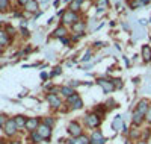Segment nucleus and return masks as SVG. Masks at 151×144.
<instances>
[{"instance_id": "obj_1", "label": "nucleus", "mask_w": 151, "mask_h": 144, "mask_svg": "<svg viewBox=\"0 0 151 144\" xmlns=\"http://www.w3.org/2000/svg\"><path fill=\"white\" fill-rule=\"evenodd\" d=\"M148 109H150V103H148L147 99H142V100L137 102L136 109H134V112H133V119H132L133 126H141V124L144 123Z\"/></svg>"}, {"instance_id": "obj_2", "label": "nucleus", "mask_w": 151, "mask_h": 144, "mask_svg": "<svg viewBox=\"0 0 151 144\" xmlns=\"http://www.w3.org/2000/svg\"><path fill=\"white\" fill-rule=\"evenodd\" d=\"M85 121H86V126H88V127L97 129V127L100 126V123H101V117L97 115L95 112H89V114H86Z\"/></svg>"}, {"instance_id": "obj_3", "label": "nucleus", "mask_w": 151, "mask_h": 144, "mask_svg": "<svg viewBox=\"0 0 151 144\" xmlns=\"http://www.w3.org/2000/svg\"><path fill=\"white\" fill-rule=\"evenodd\" d=\"M68 134H70L74 140H77L79 137L83 135V129H82V126H80L77 121H71V123L68 124Z\"/></svg>"}, {"instance_id": "obj_4", "label": "nucleus", "mask_w": 151, "mask_h": 144, "mask_svg": "<svg viewBox=\"0 0 151 144\" xmlns=\"http://www.w3.org/2000/svg\"><path fill=\"white\" fill-rule=\"evenodd\" d=\"M79 21V17H77V12H74V11H65L64 14H62V23L64 24H74V23H77Z\"/></svg>"}, {"instance_id": "obj_5", "label": "nucleus", "mask_w": 151, "mask_h": 144, "mask_svg": "<svg viewBox=\"0 0 151 144\" xmlns=\"http://www.w3.org/2000/svg\"><path fill=\"white\" fill-rule=\"evenodd\" d=\"M3 129H5V134H6L8 137L15 135V134H17V130H18V127H17L14 119H8V121H6L5 126H3Z\"/></svg>"}, {"instance_id": "obj_6", "label": "nucleus", "mask_w": 151, "mask_h": 144, "mask_svg": "<svg viewBox=\"0 0 151 144\" xmlns=\"http://www.w3.org/2000/svg\"><path fill=\"white\" fill-rule=\"evenodd\" d=\"M67 103L71 106V109H80V108H83V102H82L79 94H73L71 97H68Z\"/></svg>"}, {"instance_id": "obj_7", "label": "nucleus", "mask_w": 151, "mask_h": 144, "mask_svg": "<svg viewBox=\"0 0 151 144\" xmlns=\"http://www.w3.org/2000/svg\"><path fill=\"white\" fill-rule=\"evenodd\" d=\"M36 132L42 137V140H50V137H52V127H48L47 124L41 123L40 126H38Z\"/></svg>"}, {"instance_id": "obj_8", "label": "nucleus", "mask_w": 151, "mask_h": 144, "mask_svg": "<svg viewBox=\"0 0 151 144\" xmlns=\"http://www.w3.org/2000/svg\"><path fill=\"white\" fill-rule=\"evenodd\" d=\"M97 82H98V85H100V87L103 88L104 93H112V91L115 89V87H113V82H112V81H109V79H104V77H101V79H98Z\"/></svg>"}, {"instance_id": "obj_9", "label": "nucleus", "mask_w": 151, "mask_h": 144, "mask_svg": "<svg viewBox=\"0 0 151 144\" xmlns=\"http://www.w3.org/2000/svg\"><path fill=\"white\" fill-rule=\"evenodd\" d=\"M47 102L50 103V106L55 108V109H59L62 106V100L56 94H47Z\"/></svg>"}, {"instance_id": "obj_10", "label": "nucleus", "mask_w": 151, "mask_h": 144, "mask_svg": "<svg viewBox=\"0 0 151 144\" xmlns=\"http://www.w3.org/2000/svg\"><path fill=\"white\" fill-rule=\"evenodd\" d=\"M41 123H40V120L38 119H27V121H26V127L29 132H33V130H36L38 129V126H40Z\"/></svg>"}, {"instance_id": "obj_11", "label": "nucleus", "mask_w": 151, "mask_h": 144, "mask_svg": "<svg viewBox=\"0 0 151 144\" xmlns=\"http://www.w3.org/2000/svg\"><path fill=\"white\" fill-rule=\"evenodd\" d=\"M85 28H86V24H85V21H82V20H79L77 23L73 24V31H74V33H77V35H83Z\"/></svg>"}, {"instance_id": "obj_12", "label": "nucleus", "mask_w": 151, "mask_h": 144, "mask_svg": "<svg viewBox=\"0 0 151 144\" xmlns=\"http://www.w3.org/2000/svg\"><path fill=\"white\" fill-rule=\"evenodd\" d=\"M122 126H124L122 117L121 115H116L115 119H113V121H112V129L113 130H118V129H122Z\"/></svg>"}, {"instance_id": "obj_13", "label": "nucleus", "mask_w": 151, "mask_h": 144, "mask_svg": "<svg viewBox=\"0 0 151 144\" xmlns=\"http://www.w3.org/2000/svg\"><path fill=\"white\" fill-rule=\"evenodd\" d=\"M11 41V38L5 29H0V46H8Z\"/></svg>"}, {"instance_id": "obj_14", "label": "nucleus", "mask_w": 151, "mask_h": 144, "mask_svg": "<svg viewBox=\"0 0 151 144\" xmlns=\"http://www.w3.org/2000/svg\"><path fill=\"white\" fill-rule=\"evenodd\" d=\"M53 36H55V38H60V40H62V38H65V36H67V29H65V26H64V24L59 26V28L53 32Z\"/></svg>"}, {"instance_id": "obj_15", "label": "nucleus", "mask_w": 151, "mask_h": 144, "mask_svg": "<svg viewBox=\"0 0 151 144\" xmlns=\"http://www.w3.org/2000/svg\"><path fill=\"white\" fill-rule=\"evenodd\" d=\"M24 9H26L27 12H36L38 11V2L36 0H30L29 3L24 5Z\"/></svg>"}, {"instance_id": "obj_16", "label": "nucleus", "mask_w": 151, "mask_h": 144, "mask_svg": "<svg viewBox=\"0 0 151 144\" xmlns=\"http://www.w3.org/2000/svg\"><path fill=\"white\" fill-rule=\"evenodd\" d=\"M142 58H144L145 62L151 61V47L150 46H144L142 47Z\"/></svg>"}, {"instance_id": "obj_17", "label": "nucleus", "mask_w": 151, "mask_h": 144, "mask_svg": "<svg viewBox=\"0 0 151 144\" xmlns=\"http://www.w3.org/2000/svg\"><path fill=\"white\" fill-rule=\"evenodd\" d=\"M14 120H15V124H17L18 129L24 127V126H26V121H27V119L24 115H17V117H14Z\"/></svg>"}, {"instance_id": "obj_18", "label": "nucleus", "mask_w": 151, "mask_h": 144, "mask_svg": "<svg viewBox=\"0 0 151 144\" xmlns=\"http://www.w3.org/2000/svg\"><path fill=\"white\" fill-rule=\"evenodd\" d=\"M136 127H137V126H133V129L129 132V138L133 140V141H134V140H141V130H137Z\"/></svg>"}, {"instance_id": "obj_19", "label": "nucleus", "mask_w": 151, "mask_h": 144, "mask_svg": "<svg viewBox=\"0 0 151 144\" xmlns=\"http://www.w3.org/2000/svg\"><path fill=\"white\" fill-rule=\"evenodd\" d=\"M60 94H64V96L68 99V97H71V96L76 94V93H74V89H73L71 87H60Z\"/></svg>"}, {"instance_id": "obj_20", "label": "nucleus", "mask_w": 151, "mask_h": 144, "mask_svg": "<svg viewBox=\"0 0 151 144\" xmlns=\"http://www.w3.org/2000/svg\"><path fill=\"white\" fill-rule=\"evenodd\" d=\"M30 140H32V143L33 144H40V143H42L44 140H42V137L36 132V130H33V132H30Z\"/></svg>"}, {"instance_id": "obj_21", "label": "nucleus", "mask_w": 151, "mask_h": 144, "mask_svg": "<svg viewBox=\"0 0 151 144\" xmlns=\"http://www.w3.org/2000/svg\"><path fill=\"white\" fill-rule=\"evenodd\" d=\"M89 140H91V143L100 141V140H103V134L100 132V130H94V132L91 134V137H89Z\"/></svg>"}, {"instance_id": "obj_22", "label": "nucleus", "mask_w": 151, "mask_h": 144, "mask_svg": "<svg viewBox=\"0 0 151 144\" xmlns=\"http://www.w3.org/2000/svg\"><path fill=\"white\" fill-rule=\"evenodd\" d=\"M94 112H95L97 115H100V117H103V115L106 114V108H104V105H98V106L94 109Z\"/></svg>"}, {"instance_id": "obj_23", "label": "nucleus", "mask_w": 151, "mask_h": 144, "mask_svg": "<svg viewBox=\"0 0 151 144\" xmlns=\"http://www.w3.org/2000/svg\"><path fill=\"white\" fill-rule=\"evenodd\" d=\"M80 5H82V3H79L77 0H73V2L70 3V11H74V12H77V11L80 9Z\"/></svg>"}, {"instance_id": "obj_24", "label": "nucleus", "mask_w": 151, "mask_h": 144, "mask_svg": "<svg viewBox=\"0 0 151 144\" xmlns=\"http://www.w3.org/2000/svg\"><path fill=\"white\" fill-rule=\"evenodd\" d=\"M76 143H79V144H89V143H91V140H89V137L82 135V137H79L77 140H76Z\"/></svg>"}, {"instance_id": "obj_25", "label": "nucleus", "mask_w": 151, "mask_h": 144, "mask_svg": "<svg viewBox=\"0 0 151 144\" xmlns=\"http://www.w3.org/2000/svg\"><path fill=\"white\" fill-rule=\"evenodd\" d=\"M9 8V0H0V11L5 12Z\"/></svg>"}, {"instance_id": "obj_26", "label": "nucleus", "mask_w": 151, "mask_h": 144, "mask_svg": "<svg viewBox=\"0 0 151 144\" xmlns=\"http://www.w3.org/2000/svg\"><path fill=\"white\" fill-rule=\"evenodd\" d=\"M42 123H44V124H47L48 127H52L55 121H53V119H52V117H45V119H44V121H42Z\"/></svg>"}, {"instance_id": "obj_27", "label": "nucleus", "mask_w": 151, "mask_h": 144, "mask_svg": "<svg viewBox=\"0 0 151 144\" xmlns=\"http://www.w3.org/2000/svg\"><path fill=\"white\" fill-rule=\"evenodd\" d=\"M130 6H132V9H134L137 6H142V3H141V0H130Z\"/></svg>"}, {"instance_id": "obj_28", "label": "nucleus", "mask_w": 151, "mask_h": 144, "mask_svg": "<svg viewBox=\"0 0 151 144\" xmlns=\"http://www.w3.org/2000/svg\"><path fill=\"white\" fill-rule=\"evenodd\" d=\"M6 121H8V119H6V115H5V114H0V127H3Z\"/></svg>"}, {"instance_id": "obj_29", "label": "nucleus", "mask_w": 151, "mask_h": 144, "mask_svg": "<svg viewBox=\"0 0 151 144\" xmlns=\"http://www.w3.org/2000/svg\"><path fill=\"white\" fill-rule=\"evenodd\" d=\"M113 82V87H115V88H122V82H121V79H115V81H112Z\"/></svg>"}, {"instance_id": "obj_30", "label": "nucleus", "mask_w": 151, "mask_h": 144, "mask_svg": "<svg viewBox=\"0 0 151 144\" xmlns=\"http://www.w3.org/2000/svg\"><path fill=\"white\" fill-rule=\"evenodd\" d=\"M145 120H147L148 123H151V106H150V109H148V112H147V115H145Z\"/></svg>"}, {"instance_id": "obj_31", "label": "nucleus", "mask_w": 151, "mask_h": 144, "mask_svg": "<svg viewBox=\"0 0 151 144\" xmlns=\"http://www.w3.org/2000/svg\"><path fill=\"white\" fill-rule=\"evenodd\" d=\"M60 70H62L60 67H56V68H55V71H53L52 74H50V76H52V77H53V76H58V74H60Z\"/></svg>"}, {"instance_id": "obj_32", "label": "nucleus", "mask_w": 151, "mask_h": 144, "mask_svg": "<svg viewBox=\"0 0 151 144\" xmlns=\"http://www.w3.org/2000/svg\"><path fill=\"white\" fill-rule=\"evenodd\" d=\"M60 41H62V44H65V46H70V44H71V41L68 40V38H67V36H65V38H62V40H60Z\"/></svg>"}, {"instance_id": "obj_33", "label": "nucleus", "mask_w": 151, "mask_h": 144, "mask_svg": "<svg viewBox=\"0 0 151 144\" xmlns=\"http://www.w3.org/2000/svg\"><path fill=\"white\" fill-rule=\"evenodd\" d=\"M6 32H8V35H9V36H11V35H14V28L8 26V28H6Z\"/></svg>"}, {"instance_id": "obj_34", "label": "nucleus", "mask_w": 151, "mask_h": 144, "mask_svg": "<svg viewBox=\"0 0 151 144\" xmlns=\"http://www.w3.org/2000/svg\"><path fill=\"white\" fill-rule=\"evenodd\" d=\"M91 59V52H88V53L85 55V58H83V61H89Z\"/></svg>"}, {"instance_id": "obj_35", "label": "nucleus", "mask_w": 151, "mask_h": 144, "mask_svg": "<svg viewBox=\"0 0 151 144\" xmlns=\"http://www.w3.org/2000/svg\"><path fill=\"white\" fill-rule=\"evenodd\" d=\"M17 2H18L20 5H23V6H24V5H26V3H29L30 0H17Z\"/></svg>"}, {"instance_id": "obj_36", "label": "nucleus", "mask_w": 151, "mask_h": 144, "mask_svg": "<svg viewBox=\"0 0 151 144\" xmlns=\"http://www.w3.org/2000/svg\"><path fill=\"white\" fill-rule=\"evenodd\" d=\"M136 144H148V143H147V140H137Z\"/></svg>"}, {"instance_id": "obj_37", "label": "nucleus", "mask_w": 151, "mask_h": 144, "mask_svg": "<svg viewBox=\"0 0 151 144\" xmlns=\"http://www.w3.org/2000/svg\"><path fill=\"white\" fill-rule=\"evenodd\" d=\"M8 144H21L20 141H17V140H12V141H9Z\"/></svg>"}, {"instance_id": "obj_38", "label": "nucleus", "mask_w": 151, "mask_h": 144, "mask_svg": "<svg viewBox=\"0 0 151 144\" xmlns=\"http://www.w3.org/2000/svg\"><path fill=\"white\" fill-rule=\"evenodd\" d=\"M150 2H151V0H141V3H142V5H148Z\"/></svg>"}, {"instance_id": "obj_39", "label": "nucleus", "mask_w": 151, "mask_h": 144, "mask_svg": "<svg viewBox=\"0 0 151 144\" xmlns=\"http://www.w3.org/2000/svg\"><path fill=\"white\" fill-rule=\"evenodd\" d=\"M139 23H141V26H145V24H147V20H141Z\"/></svg>"}, {"instance_id": "obj_40", "label": "nucleus", "mask_w": 151, "mask_h": 144, "mask_svg": "<svg viewBox=\"0 0 151 144\" xmlns=\"http://www.w3.org/2000/svg\"><path fill=\"white\" fill-rule=\"evenodd\" d=\"M67 144H76V140H70V141H67Z\"/></svg>"}, {"instance_id": "obj_41", "label": "nucleus", "mask_w": 151, "mask_h": 144, "mask_svg": "<svg viewBox=\"0 0 151 144\" xmlns=\"http://www.w3.org/2000/svg\"><path fill=\"white\" fill-rule=\"evenodd\" d=\"M77 2H79V3H83V2H85V0H77Z\"/></svg>"}, {"instance_id": "obj_42", "label": "nucleus", "mask_w": 151, "mask_h": 144, "mask_svg": "<svg viewBox=\"0 0 151 144\" xmlns=\"http://www.w3.org/2000/svg\"><path fill=\"white\" fill-rule=\"evenodd\" d=\"M0 144H5V141H3V140H0Z\"/></svg>"}, {"instance_id": "obj_43", "label": "nucleus", "mask_w": 151, "mask_h": 144, "mask_svg": "<svg viewBox=\"0 0 151 144\" xmlns=\"http://www.w3.org/2000/svg\"><path fill=\"white\" fill-rule=\"evenodd\" d=\"M150 144H151V143H150Z\"/></svg>"}]
</instances>
